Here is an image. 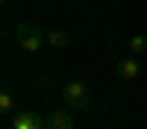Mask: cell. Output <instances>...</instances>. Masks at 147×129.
I'll list each match as a JSON object with an SVG mask.
<instances>
[{
	"mask_svg": "<svg viewBox=\"0 0 147 129\" xmlns=\"http://www.w3.org/2000/svg\"><path fill=\"white\" fill-rule=\"evenodd\" d=\"M15 41H18V47H21L24 53L32 56V53H38L41 44L47 41V32H44L41 27H35V23H27V21H24V23L15 27Z\"/></svg>",
	"mask_w": 147,
	"mask_h": 129,
	"instance_id": "obj_1",
	"label": "cell"
},
{
	"mask_svg": "<svg viewBox=\"0 0 147 129\" xmlns=\"http://www.w3.org/2000/svg\"><path fill=\"white\" fill-rule=\"evenodd\" d=\"M62 97H65V103L71 106V109H88L91 106V91H88V85H85L82 79H71V82H65V88H62Z\"/></svg>",
	"mask_w": 147,
	"mask_h": 129,
	"instance_id": "obj_2",
	"label": "cell"
},
{
	"mask_svg": "<svg viewBox=\"0 0 147 129\" xmlns=\"http://www.w3.org/2000/svg\"><path fill=\"white\" fill-rule=\"evenodd\" d=\"M9 129H44V117L32 109H21V112L12 114Z\"/></svg>",
	"mask_w": 147,
	"mask_h": 129,
	"instance_id": "obj_3",
	"label": "cell"
},
{
	"mask_svg": "<svg viewBox=\"0 0 147 129\" xmlns=\"http://www.w3.org/2000/svg\"><path fill=\"white\" fill-rule=\"evenodd\" d=\"M44 129H74V117L65 109H53L44 117Z\"/></svg>",
	"mask_w": 147,
	"mask_h": 129,
	"instance_id": "obj_4",
	"label": "cell"
},
{
	"mask_svg": "<svg viewBox=\"0 0 147 129\" xmlns=\"http://www.w3.org/2000/svg\"><path fill=\"white\" fill-rule=\"evenodd\" d=\"M141 74V62H138V59L136 56H127V59H121V62H118V76L121 79H136Z\"/></svg>",
	"mask_w": 147,
	"mask_h": 129,
	"instance_id": "obj_5",
	"label": "cell"
},
{
	"mask_svg": "<svg viewBox=\"0 0 147 129\" xmlns=\"http://www.w3.org/2000/svg\"><path fill=\"white\" fill-rule=\"evenodd\" d=\"M47 44L56 47V50H65V47L71 44V35L65 29H47Z\"/></svg>",
	"mask_w": 147,
	"mask_h": 129,
	"instance_id": "obj_6",
	"label": "cell"
},
{
	"mask_svg": "<svg viewBox=\"0 0 147 129\" xmlns=\"http://www.w3.org/2000/svg\"><path fill=\"white\" fill-rule=\"evenodd\" d=\"M12 109H15V94H12L9 88H3V91H0V114L9 117Z\"/></svg>",
	"mask_w": 147,
	"mask_h": 129,
	"instance_id": "obj_7",
	"label": "cell"
},
{
	"mask_svg": "<svg viewBox=\"0 0 147 129\" xmlns=\"http://www.w3.org/2000/svg\"><path fill=\"white\" fill-rule=\"evenodd\" d=\"M129 53H147V32H141V35H132L129 38Z\"/></svg>",
	"mask_w": 147,
	"mask_h": 129,
	"instance_id": "obj_8",
	"label": "cell"
},
{
	"mask_svg": "<svg viewBox=\"0 0 147 129\" xmlns=\"http://www.w3.org/2000/svg\"><path fill=\"white\" fill-rule=\"evenodd\" d=\"M144 32H147V27H144Z\"/></svg>",
	"mask_w": 147,
	"mask_h": 129,
	"instance_id": "obj_9",
	"label": "cell"
},
{
	"mask_svg": "<svg viewBox=\"0 0 147 129\" xmlns=\"http://www.w3.org/2000/svg\"><path fill=\"white\" fill-rule=\"evenodd\" d=\"M3 3H6V0H3Z\"/></svg>",
	"mask_w": 147,
	"mask_h": 129,
	"instance_id": "obj_10",
	"label": "cell"
}]
</instances>
